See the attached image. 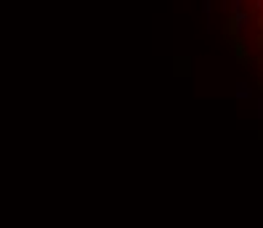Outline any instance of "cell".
Here are the masks:
<instances>
[{"mask_svg": "<svg viewBox=\"0 0 263 228\" xmlns=\"http://www.w3.org/2000/svg\"><path fill=\"white\" fill-rule=\"evenodd\" d=\"M247 98H253V88H247L245 82L237 88V101H247Z\"/></svg>", "mask_w": 263, "mask_h": 228, "instance_id": "6da1fadb", "label": "cell"}, {"mask_svg": "<svg viewBox=\"0 0 263 228\" xmlns=\"http://www.w3.org/2000/svg\"><path fill=\"white\" fill-rule=\"evenodd\" d=\"M258 119H263V98L258 101Z\"/></svg>", "mask_w": 263, "mask_h": 228, "instance_id": "7a4b0ae2", "label": "cell"}]
</instances>
